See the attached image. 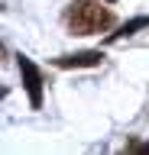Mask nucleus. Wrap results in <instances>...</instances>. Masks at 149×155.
Segmentation results:
<instances>
[{"instance_id": "3", "label": "nucleus", "mask_w": 149, "mask_h": 155, "mask_svg": "<svg viewBox=\"0 0 149 155\" xmlns=\"http://www.w3.org/2000/svg\"><path fill=\"white\" fill-rule=\"evenodd\" d=\"M55 61V68H94L104 61V55H100V48H91V52H75V55H59L52 58Z\"/></svg>"}, {"instance_id": "5", "label": "nucleus", "mask_w": 149, "mask_h": 155, "mask_svg": "<svg viewBox=\"0 0 149 155\" xmlns=\"http://www.w3.org/2000/svg\"><path fill=\"white\" fill-rule=\"evenodd\" d=\"M104 3H113V0H104Z\"/></svg>"}, {"instance_id": "1", "label": "nucleus", "mask_w": 149, "mask_h": 155, "mask_svg": "<svg viewBox=\"0 0 149 155\" xmlns=\"http://www.w3.org/2000/svg\"><path fill=\"white\" fill-rule=\"evenodd\" d=\"M65 29L71 36H100L113 26V10L94 0H71L65 7Z\"/></svg>"}, {"instance_id": "4", "label": "nucleus", "mask_w": 149, "mask_h": 155, "mask_svg": "<svg viewBox=\"0 0 149 155\" xmlns=\"http://www.w3.org/2000/svg\"><path fill=\"white\" fill-rule=\"evenodd\" d=\"M146 26H149V16H136V19H130V23H123L117 32H110V36H107V42L127 39V36H133V32H139V29H146Z\"/></svg>"}, {"instance_id": "2", "label": "nucleus", "mask_w": 149, "mask_h": 155, "mask_svg": "<svg viewBox=\"0 0 149 155\" xmlns=\"http://www.w3.org/2000/svg\"><path fill=\"white\" fill-rule=\"evenodd\" d=\"M20 74H23V87H26V94H29L32 110H39L42 107V74L26 55H20Z\"/></svg>"}]
</instances>
